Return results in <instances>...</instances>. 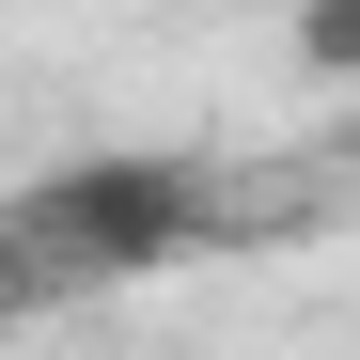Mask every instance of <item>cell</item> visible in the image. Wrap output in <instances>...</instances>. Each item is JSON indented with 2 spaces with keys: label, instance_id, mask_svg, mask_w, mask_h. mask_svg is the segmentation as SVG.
<instances>
[{
  "label": "cell",
  "instance_id": "cell-2",
  "mask_svg": "<svg viewBox=\"0 0 360 360\" xmlns=\"http://www.w3.org/2000/svg\"><path fill=\"white\" fill-rule=\"evenodd\" d=\"M282 47L314 79H360V0H314V16H282Z\"/></svg>",
  "mask_w": 360,
  "mask_h": 360
},
{
  "label": "cell",
  "instance_id": "cell-1",
  "mask_svg": "<svg viewBox=\"0 0 360 360\" xmlns=\"http://www.w3.org/2000/svg\"><path fill=\"white\" fill-rule=\"evenodd\" d=\"M219 235V172L204 157H63L0 204V266H16V314H47L63 282H157Z\"/></svg>",
  "mask_w": 360,
  "mask_h": 360
}]
</instances>
